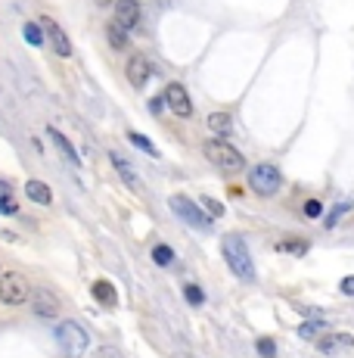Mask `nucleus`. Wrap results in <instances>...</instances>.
Returning a JSON list of instances; mask_svg holds the SVG:
<instances>
[{"label":"nucleus","mask_w":354,"mask_h":358,"mask_svg":"<svg viewBox=\"0 0 354 358\" xmlns=\"http://www.w3.org/2000/svg\"><path fill=\"white\" fill-rule=\"evenodd\" d=\"M220 252H224V262L230 265L240 281H255V262H252V252H249L246 240L240 234H227L220 240Z\"/></svg>","instance_id":"f257e3e1"},{"label":"nucleus","mask_w":354,"mask_h":358,"mask_svg":"<svg viewBox=\"0 0 354 358\" xmlns=\"http://www.w3.org/2000/svg\"><path fill=\"white\" fill-rule=\"evenodd\" d=\"M202 153H205L208 163L218 165V169H224V171H242V169H246V156H242L233 143L220 141V137H218V141H205Z\"/></svg>","instance_id":"f03ea898"},{"label":"nucleus","mask_w":354,"mask_h":358,"mask_svg":"<svg viewBox=\"0 0 354 358\" xmlns=\"http://www.w3.org/2000/svg\"><path fill=\"white\" fill-rule=\"evenodd\" d=\"M249 187L255 190L258 196H274L277 190L283 187V175L277 165L270 163H258L249 169Z\"/></svg>","instance_id":"7ed1b4c3"},{"label":"nucleus","mask_w":354,"mask_h":358,"mask_svg":"<svg viewBox=\"0 0 354 358\" xmlns=\"http://www.w3.org/2000/svg\"><path fill=\"white\" fill-rule=\"evenodd\" d=\"M171 209H174V215L181 218V222H187L190 228H196V230H212V222H214V218L208 215L202 206H196L190 196H184V193L171 196Z\"/></svg>","instance_id":"20e7f679"},{"label":"nucleus","mask_w":354,"mask_h":358,"mask_svg":"<svg viewBox=\"0 0 354 358\" xmlns=\"http://www.w3.org/2000/svg\"><path fill=\"white\" fill-rule=\"evenodd\" d=\"M56 339H60L62 352L66 355H81V352H87V346H90V337H87V331L78 324V321H62L60 327H56Z\"/></svg>","instance_id":"39448f33"},{"label":"nucleus","mask_w":354,"mask_h":358,"mask_svg":"<svg viewBox=\"0 0 354 358\" xmlns=\"http://www.w3.org/2000/svg\"><path fill=\"white\" fill-rule=\"evenodd\" d=\"M31 299V287H28L25 274L19 271H10V274L0 277V302L7 305H22Z\"/></svg>","instance_id":"423d86ee"},{"label":"nucleus","mask_w":354,"mask_h":358,"mask_svg":"<svg viewBox=\"0 0 354 358\" xmlns=\"http://www.w3.org/2000/svg\"><path fill=\"white\" fill-rule=\"evenodd\" d=\"M162 100H165V106L171 109L174 115H181V119H190V115H193V100H190L184 84L171 82L165 91H162Z\"/></svg>","instance_id":"0eeeda50"},{"label":"nucleus","mask_w":354,"mask_h":358,"mask_svg":"<svg viewBox=\"0 0 354 358\" xmlns=\"http://www.w3.org/2000/svg\"><path fill=\"white\" fill-rule=\"evenodd\" d=\"M40 28H44V38H47V44L53 47L56 56H72V41H68V34L60 28V22L44 16V19H40Z\"/></svg>","instance_id":"6e6552de"},{"label":"nucleus","mask_w":354,"mask_h":358,"mask_svg":"<svg viewBox=\"0 0 354 358\" xmlns=\"http://www.w3.org/2000/svg\"><path fill=\"white\" fill-rule=\"evenodd\" d=\"M31 309L38 318H56L60 315V299L53 296V290H47V287H38V290H31Z\"/></svg>","instance_id":"1a4fd4ad"},{"label":"nucleus","mask_w":354,"mask_h":358,"mask_svg":"<svg viewBox=\"0 0 354 358\" xmlns=\"http://www.w3.org/2000/svg\"><path fill=\"white\" fill-rule=\"evenodd\" d=\"M115 25L125 28V32L140 25V3L137 0H115Z\"/></svg>","instance_id":"9d476101"},{"label":"nucleus","mask_w":354,"mask_h":358,"mask_svg":"<svg viewBox=\"0 0 354 358\" xmlns=\"http://www.w3.org/2000/svg\"><path fill=\"white\" fill-rule=\"evenodd\" d=\"M125 75H127V82L134 84V88H147V82L153 78V66H149L147 56L137 53V56H131V62H127Z\"/></svg>","instance_id":"9b49d317"},{"label":"nucleus","mask_w":354,"mask_h":358,"mask_svg":"<svg viewBox=\"0 0 354 358\" xmlns=\"http://www.w3.org/2000/svg\"><path fill=\"white\" fill-rule=\"evenodd\" d=\"M47 137H50V141H53V147L62 153V159H66L68 165H75V169H78V165H81V159H78V153H75L72 141H68L66 134H60V131H56V128H47Z\"/></svg>","instance_id":"f8f14e48"},{"label":"nucleus","mask_w":354,"mask_h":358,"mask_svg":"<svg viewBox=\"0 0 354 358\" xmlns=\"http://www.w3.org/2000/svg\"><path fill=\"white\" fill-rule=\"evenodd\" d=\"M25 196L31 200V203H38V206H50V203H53V190H50L44 181H28L25 184Z\"/></svg>","instance_id":"ddd939ff"},{"label":"nucleus","mask_w":354,"mask_h":358,"mask_svg":"<svg viewBox=\"0 0 354 358\" xmlns=\"http://www.w3.org/2000/svg\"><path fill=\"white\" fill-rule=\"evenodd\" d=\"M90 293H94V299H97V302L109 305V309H112V305L118 302V296H115V287L109 284V281H94V287H90Z\"/></svg>","instance_id":"4468645a"},{"label":"nucleus","mask_w":354,"mask_h":358,"mask_svg":"<svg viewBox=\"0 0 354 358\" xmlns=\"http://www.w3.org/2000/svg\"><path fill=\"white\" fill-rule=\"evenodd\" d=\"M109 163H112L115 171H118V175L125 178L127 184H131V190H140V181H137V175L131 171V163H127V159H121L118 153H109Z\"/></svg>","instance_id":"2eb2a0df"},{"label":"nucleus","mask_w":354,"mask_h":358,"mask_svg":"<svg viewBox=\"0 0 354 358\" xmlns=\"http://www.w3.org/2000/svg\"><path fill=\"white\" fill-rule=\"evenodd\" d=\"M106 41H109V47L112 50H127V44H131L127 41V32L125 28H118L115 22H109L106 25Z\"/></svg>","instance_id":"dca6fc26"},{"label":"nucleus","mask_w":354,"mask_h":358,"mask_svg":"<svg viewBox=\"0 0 354 358\" xmlns=\"http://www.w3.org/2000/svg\"><path fill=\"white\" fill-rule=\"evenodd\" d=\"M208 128L214 131V134H230V131H233V119H230L227 112H212L208 115Z\"/></svg>","instance_id":"f3484780"},{"label":"nucleus","mask_w":354,"mask_h":358,"mask_svg":"<svg viewBox=\"0 0 354 358\" xmlns=\"http://www.w3.org/2000/svg\"><path fill=\"white\" fill-rule=\"evenodd\" d=\"M351 346H354V337H348V333H336V337L320 339L323 352H339V349H351Z\"/></svg>","instance_id":"a211bd4d"},{"label":"nucleus","mask_w":354,"mask_h":358,"mask_svg":"<svg viewBox=\"0 0 354 358\" xmlns=\"http://www.w3.org/2000/svg\"><path fill=\"white\" fill-rule=\"evenodd\" d=\"M127 141L134 143L137 150H143V153H147V156H153V159H159V150H155V143L149 141L147 134H137V131H131V134H127Z\"/></svg>","instance_id":"6ab92c4d"},{"label":"nucleus","mask_w":354,"mask_h":358,"mask_svg":"<svg viewBox=\"0 0 354 358\" xmlns=\"http://www.w3.org/2000/svg\"><path fill=\"white\" fill-rule=\"evenodd\" d=\"M22 32H25V41L31 44V47H40V44H44V28H40V25L25 22V25H22Z\"/></svg>","instance_id":"aec40b11"},{"label":"nucleus","mask_w":354,"mask_h":358,"mask_svg":"<svg viewBox=\"0 0 354 358\" xmlns=\"http://www.w3.org/2000/svg\"><path fill=\"white\" fill-rule=\"evenodd\" d=\"M153 262L155 265H162V268H168V265L174 262V252H171V246H165V243H159L153 250Z\"/></svg>","instance_id":"412c9836"},{"label":"nucleus","mask_w":354,"mask_h":358,"mask_svg":"<svg viewBox=\"0 0 354 358\" xmlns=\"http://www.w3.org/2000/svg\"><path fill=\"white\" fill-rule=\"evenodd\" d=\"M320 331H323V321H320V318H317V321H305V324H299V337H301V339H314Z\"/></svg>","instance_id":"4be33fe9"},{"label":"nucleus","mask_w":354,"mask_h":358,"mask_svg":"<svg viewBox=\"0 0 354 358\" xmlns=\"http://www.w3.org/2000/svg\"><path fill=\"white\" fill-rule=\"evenodd\" d=\"M184 296H187L190 305H202V302H205V293H202V287H196V284L184 287Z\"/></svg>","instance_id":"5701e85b"},{"label":"nucleus","mask_w":354,"mask_h":358,"mask_svg":"<svg viewBox=\"0 0 354 358\" xmlns=\"http://www.w3.org/2000/svg\"><path fill=\"white\" fill-rule=\"evenodd\" d=\"M277 250H286V252H295V256H301V252H307V243L305 240H283V243H277Z\"/></svg>","instance_id":"b1692460"},{"label":"nucleus","mask_w":354,"mask_h":358,"mask_svg":"<svg viewBox=\"0 0 354 358\" xmlns=\"http://www.w3.org/2000/svg\"><path fill=\"white\" fill-rule=\"evenodd\" d=\"M199 203H202V209H205L212 218H220V215H224V206H220L218 200H212V196H202Z\"/></svg>","instance_id":"393cba45"},{"label":"nucleus","mask_w":354,"mask_h":358,"mask_svg":"<svg viewBox=\"0 0 354 358\" xmlns=\"http://www.w3.org/2000/svg\"><path fill=\"white\" fill-rule=\"evenodd\" d=\"M255 346H258V355H261V358H277V346H274V339L261 337Z\"/></svg>","instance_id":"a878e982"},{"label":"nucleus","mask_w":354,"mask_h":358,"mask_svg":"<svg viewBox=\"0 0 354 358\" xmlns=\"http://www.w3.org/2000/svg\"><path fill=\"white\" fill-rule=\"evenodd\" d=\"M0 215H19V206H16L13 196H0Z\"/></svg>","instance_id":"bb28decb"},{"label":"nucleus","mask_w":354,"mask_h":358,"mask_svg":"<svg viewBox=\"0 0 354 358\" xmlns=\"http://www.w3.org/2000/svg\"><path fill=\"white\" fill-rule=\"evenodd\" d=\"M348 209H351V203H342V206H336V209H333V215H329V218H327V228H333V224H336V222H339V218H342V215H345V212H348Z\"/></svg>","instance_id":"cd10ccee"},{"label":"nucleus","mask_w":354,"mask_h":358,"mask_svg":"<svg viewBox=\"0 0 354 358\" xmlns=\"http://www.w3.org/2000/svg\"><path fill=\"white\" fill-rule=\"evenodd\" d=\"M320 212H323L320 200H307V203H305V215H307V218H317Z\"/></svg>","instance_id":"c85d7f7f"},{"label":"nucleus","mask_w":354,"mask_h":358,"mask_svg":"<svg viewBox=\"0 0 354 358\" xmlns=\"http://www.w3.org/2000/svg\"><path fill=\"white\" fill-rule=\"evenodd\" d=\"M339 290L345 293V296H354V274L342 277V284H339Z\"/></svg>","instance_id":"c756f323"},{"label":"nucleus","mask_w":354,"mask_h":358,"mask_svg":"<svg viewBox=\"0 0 354 358\" xmlns=\"http://www.w3.org/2000/svg\"><path fill=\"white\" fill-rule=\"evenodd\" d=\"M0 196H13V187H10V181H0Z\"/></svg>","instance_id":"7c9ffc66"},{"label":"nucleus","mask_w":354,"mask_h":358,"mask_svg":"<svg viewBox=\"0 0 354 358\" xmlns=\"http://www.w3.org/2000/svg\"><path fill=\"white\" fill-rule=\"evenodd\" d=\"M162 106H165V100H162V97H155V100L149 103V109H153V112H162Z\"/></svg>","instance_id":"2f4dec72"},{"label":"nucleus","mask_w":354,"mask_h":358,"mask_svg":"<svg viewBox=\"0 0 354 358\" xmlns=\"http://www.w3.org/2000/svg\"><path fill=\"white\" fill-rule=\"evenodd\" d=\"M109 3H112V0H97V7H109Z\"/></svg>","instance_id":"473e14b6"}]
</instances>
